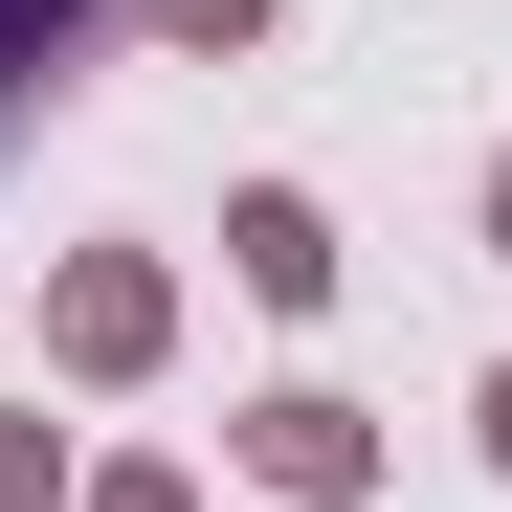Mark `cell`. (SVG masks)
Here are the masks:
<instances>
[{"mask_svg": "<svg viewBox=\"0 0 512 512\" xmlns=\"http://www.w3.org/2000/svg\"><path fill=\"white\" fill-rule=\"evenodd\" d=\"M223 245H245V290H268V312H312V290H334V223H312V201H290V179H268V201H245V223H223Z\"/></svg>", "mask_w": 512, "mask_h": 512, "instance_id": "1", "label": "cell"}, {"mask_svg": "<svg viewBox=\"0 0 512 512\" xmlns=\"http://www.w3.org/2000/svg\"><path fill=\"white\" fill-rule=\"evenodd\" d=\"M67 357L134 379V357H156V268H67Z\"/></svg>", "mask_w": 512, "mask_h": 512, "instance_id": "2", "label": "cell"}, {"mask_svg": "<svg viewBox=\"0 0 512 512\" xmlns=\"http://www.w3.org/2000/svg\"><path fill=\"white\" fill-rule=\"evenodd\" d=\"M245 446H268L290 490H357V468H379V446H357V401H268V423H245Z\"/></svg>", "mask_w": 512, "mask_h": 512, "instance_id": "3", "label": "cell"}, {"mask_svg": "<svg viewBox=\"0 0 512 512\" xmlns=\"http://www.w3.org/2000/svg\"><path fill=\"white\" fill-rule=\"evenodd\" d=\"M67 45H90V0H0V112H23L45 67H67Z\"/></svg>", "mask_w": 512, "mask_h": 512, "instance_id": "4", "label": "cell"}, {"mask_svg": "<svg viewBox=\"0 0 512 512\" xmlns=\"http://www.w3.org/2000/svg\"><path fill=\"white\" fill-rule=\"evenodd\" d=\"M134 23H179V45H245V23H268V0H134Z\"/></svg>", "mask_w": 512, "mask_h": 512, "instance_id": "5", "label": "cell"}, {"mask_svg": "<svg viewBox=\"0 0 512 512\" xmlns=\"http://www.w3.org/2000/svg\"><path fill=\"white\" fill-rule=\"evenodd\" d=\"M490 446H512V379H490Z\"/></svg>", "mask_w": 512, "mask_h": 512, "instance_id": "6", "label": "cell"}, {"mask_svg": "<svg viewBox=\"0 0 512 512\" xmlns=\"http://www.w3.org/2000/svg\"><path fill=\"white\" fill-rule=\"evenodd\" d=\"M490 223H512V179H490Z\"/></svg>", "mask_w": 512, "mask_h": 512, "instance_id": "7", "label": "cell"}]
</instances>
